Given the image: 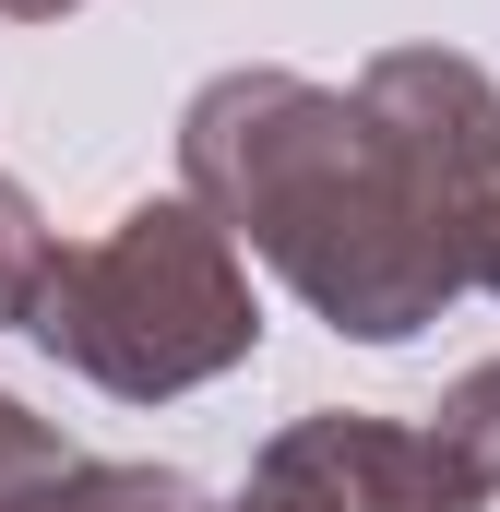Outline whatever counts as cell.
Listing matches in <instances>:
<instances>
[{
  "label": "cell",
  "instance_id": "obj_4",
  "mask_svg": "<svg viewBox=\"0 0 500 512\" xmlns=\"http://www.w3.org/2000/svg\"><path fill=\"white\" fill-rule=\"evenodd\" d=\"M250 465L310 477L322 501H346V512H489L500 501V465L453 417H370V405H310Z\"/></svg>",
  "mask_w": 500,
  "mask_h": 512
},
{
  "label": "cell",
  "instance_id": "obj_5",
  "mask_svg": "<svg viewBox=\"0 0 500 512\" xmlns=\"http://www.w3.org/2000/svg\"><path fill=\"white\" fill-rule=\"evenodd\" d=\"M48 512H215V501H203L179 465H96V453H84V465L48 489Z\"/></svg>",
  "mask_w": 500,
  "mask_h": 512
},
{
  "label": "cell",
  "instance_id": "obj_6",
  "mask_svg": "<svg viewBox=\"0 0 500 512\" xmlns=\"http://www.w3.org/2000/svg\"><path fill=\"white\" fill-rule=\"evenodd\" d=\"M48 274H60V227L36 215V191H24V179H0V322H36Z\"/></svg>",
  "mask_w": 500,
  "mask_h": 512
},
{
  "label": "cell",
  "instance_id": "obj_8",
  "mask_svg": "<svg viewBox=\"0 0 500 512\" xmlns=\"http://www.w3.org/2000/svg\"><path fill=\"white\" fill-rule=\"evenodd\" d=\"M441 417H453V429H465V441H477V453L500 465V358H477L465 382L441 393Z\"/></svg>",
  "mask_w": 500,
  "mask_h": 512
},
{
  "label": "cell",
  "instance_id": "obj_3",
  "mask_svg": "<svg viewBox=\"0 0 500 512\" xmlns=\"http://www.w3.org/2000/svg\"><path fill=\"white\" fill-rule=\"evenodd\" d=\"M358 108L417 167L441 239L465 262V298H500V84L465 48H381L358 72Z\"/></svg>",
  "mask_w": 500,
  "mask_h": 512
},
{
  "label": "cell",
  "instance_id": "obj_2",
  "mask_svg": "<svg viewBox=\"0 0 500 512\" xmlns=\"http://www.w3.org/2000/svg\"><path fill=\"white\" fill-rule=\"evenodd\" d=\"M72 382L120 393V405H167L250 370L262 346V298H250V251L191 203V191H143L96 239H72L36 322H24Z\"/></svg>",
  "mask_w": 500,
  "mask_h": 512
},
{
  "label": "cell",
  "instance_id": "obj_10",
  "mask_svg": "<svg viewBox=\"0 0 500 512\" xmlns=\"http://www.w3.org/2000/svg\"><path fill=\"white\" fill-rule=\"evenodd\" d=\"M12 24H60V12H84V0H0Z\"/></svg>",
  "mask_w": 500,
  "mask_h": 512
},
{
  "label": "cell",
  "instance_id": "obj_11",
  "mask_svg": "<svg viewBox=\"0 0 500 512\" xmlns=\"http://www.w3.org/2000/svg\"><path fill=\"white\" fill-rule=\"evenodd\" d=\"M24 512H48V501H24Z\"/></svg>",
  "mask_w": 500,
  "mask_h": 512
},
{
  "label": "cell",
  "instance_id": "obj_7",
  "mask_svg": "<svg viewBox=\"0 0 500 512\" xmlns=\"http://www.w3.org/2000/svg\"><path fill=\"white\" fill-rule=\"evenodd\" d=\"M72 465H84V453H72V441H60V429H48V417L24 405V393H0V512L48 501V489H60Z\"/></svg>",
  "mask_w": 500,
  "mask_h": 512
},
{
  "label": "cell",
  "instance_id": "obj_1",
  "mask_svg": "<svg viewBox=\"0 0 500 512\" xmlns=\"http://www.w3.org/2000/svg\"><path fill=\"white\" fill-rule=\"evenodd\" d=\"M179 191L346 346H417L465 298V262L393 131L358 108V84H310L274 60L191 84Z\"/></svg>",
  "mask_w": 500,
  "mask_h": 512
},
{
  "label": "cell",
  "instance_id": "obj_9",
  "mask_svg": "<svg viewBox=\"0 0 500 512\" xmlns=\"http://www.w3.org/2000/svg\"><path fill=\"white\" fill-rule=\"evenodd\" d=\"M227 512H346V501H322L310 477H274V465H250V477H239V501H227Z\"/></svg>",
  "mask_w": 500,
  "mask_h": 512
}]
</instances>
